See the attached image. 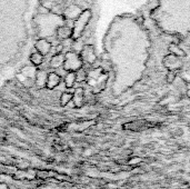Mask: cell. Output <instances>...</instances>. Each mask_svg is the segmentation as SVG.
I'll return each mask as SVG.
<instances>
[{
  "mask_svg": "<svg viewBox=\"0 0 190 189\" xmlns=\"http://www.w3.org/2000/svg\"><path fill=\"white\" fill-rule=\"evenodd\" d=\"M37 0H0V52L16 57L34 28Z\"/></svg>",
  "mask_w": 190,
  "mask_h": 189,
  "instance_id": "cell-1",
  "label": "cell"
},
{
  "mask_svg": "<svg viewBox=\"0 0 190 189\" xmlns=\"http://www.w3.org/2000/svg\"><path fill=\"white\" fill-rule=\"evenodd\" d=\"M150 18L162 32L186 37L190 34V0H158Z\"/></svg>",
  "mask_w": 190,
  "mask_h": 189,
  "instance_id": "cell-2",
  "label": "cell"
},
{
  "mask_svg": "<svg viewBox=\"0 0 190 189\" xmlns=\"http://www.w3.org/2000/svg\"><path fill=\"white\" fill-rule=\"evenodd\" d=\"M92 18V11L90 9H84L79 15L72 25V39H78L84 34L88 23Z\"/></svg>",
  "mask_w": 190,
  "mask_h": 189,
  "instance_id": "cell-3",
  "label": "cell"
},
{
  "mask_svg": "<svg viewBox=\"0 0 190 189\" xmlns=\"http://www.w3.org/2000/svg\"><path fill=\"white\" fill-rule=\"evenodd\" d=\"M84 66V62L80 58L79 53L76 51H68L64 53V62H63V70L68 73H77Z\"/></svg>",
  "mask_w": 190,
  "mask_h": 189,
  "instance_id": "cell-4",
  "label": "cell"
},
{
  "mask_svg": "<svg viewBox=\"0 0 190 189\" xmlns=\"http://www.w3.org/2000/svg\"><path fill=\"white\" fill-rule=\"evenodd\" d=\"M152 127H155L154 123H150V121L143 120V119L134 120V121H130V123L123 125V129L130 131H142L149 129V128H152Z\"/></svg>",
  "mask_w": 190,
  "mask_h": 189,
  "instance_id": "cell-5",
  "label": "cell"
},
{
  "mask_svg": "<svg viewBox=\"0 0 190 189\" xmlns=\"http://www.w3.org/2000/svg\"><path fill=\"white\" fill-rule=\"evenodd\" d=\"M79 56L82 60V62H87L89 65L93 64L97 59L96 51H95V48L92 45H84L79 51Z\"/></svg>",
  "mask_w": 190,
  "mask_h": 189,
  "instance_id": "cell-6",
  "label": "cell"
},
{
  "mask_svg": "<svg viewBox=\"0 0 190 189\" xmlns=\"http://www.w3.org/2000/svg\"><path fill=\"white\" fill-rule=\"evenodd\" d=\"M163 65L169 71H177L182 67V59L169 53L163 58Z\"/></svg>",
  "mask_w": 190,
  "mask_h": 189,
  "instance_id": "cell-7",
  "label": "cell"
},
{
  "mask_svg": "<svg viewBox=\"0 0 190 189\" xmlns=\"http://www.w3.org/2000/svg\"><path fill=\"white\" fill-rule=\"evenodd\" d=\"M35 48L37 52H39L40 55H42L45 57L51 50V44H50V41H48L46 38H39L35 42Z\"/></svg>",
  "mask_w": 190,
  "mask_h": 189,
  "instance_id": "cell-8",
  "label": "cell"
},
{
  "mask_svg": "<svg viewBox=\"0 0 190 189\" xmlns=\"http://www.w3.org/2000/svg\"><path fill=\"white\" fill-rule=\"evenodd\" d=\"M56 34L60 40H69L70 38H72V27L62 25L57 29Z\"/></svg>",
  "mask_w": 190,
  "mask_h": 189,
  "instance_id": "cell-9",
  "label": "cell"
},
{
  "mask_svg": "<svg viewBox=\"0 0 190 189\" xmlns=\"http://www.w3.org/2000/svg\"><path fill=\"white\" fill-rule=\"evenodd\" d=\"M60 81H61V78H60V76H59L58 73H48V76H47L46 87L48 88V89H54V88H56L57 86H59Z\"/></svg>",
  "mask_w": 190,
  "mask_h": 189,
  "instance_id": "cell-10",
  "label": "cell"
},
{
  "mask_svg": "<svg viewBox=\"0 0 190 189\" xmlns=\"http://www.w3.org/2000/svg\"><path fill=\"white\" fill-rule=\"evenodd\" d=\"M63 62H64V53L59 52V53H56L55 56H52V58L50 59V67L58 69V68L62 67Z\"/></svg>",
  "mask_w": 190,
  "mask_h": 189,
  "instance_id": "cell-11",
  "label": "cell"
},
{
  "mask_svg": "<svg viewBox=\"0 0 190 189\" xmlns=\"http://www.w3.org/2000/svg\"><path fill=\"white\" fill-rule=\"evenodd\" d=\"M72 101L75 102L76 107H80L84 101V92L82 88H78L73 91V98Z\"/></svg>",
  "mask_w": 190,
  "mask_h": 189,
  "instance_id": "cell-12",
  "label": "cell"
},
{
  "mask_svg": "<svg viewBox=\"0 0 190 189\" xmlns=\"http://www.w3.org/2000/svg\"><path fill=\"white\" fill-rule=\"evenodd\" d=\"M168 50L169 53H171V55H174L176 57H179V58H183L186 56V52H185V50H182V48H180L178 45L174 44V42H171L169 45Z\"/></svg>",
  "mask_w": 190,
  "mask_h": 189,
  "instance_id": "cell-13",
  "label": "cell"
},
{
  "mask_svg": "<svg viewBox=\"0 0 190 189\" xmlns=\"http://www.w3.org/2000/svg\"><path fill=\"white\" fill-rule=\"evenodd\" d=\"M21 73L27 78V79H35L37 69L35 66H26L21 69Z\"/></svg>",
  "mask_w": 190,
  "mask_h": 189,
  "instance_id": "cell-14",
  "label": "cell"
},
{
  "mask_svg": "<svg viewBox=\"0 0 190 189\" xmlns=\"http://www.w3.org/2000/svg\"><path fill=\"white\" fill-rule=\"evenodd\" d=\"M47 76H48V73H46V71H43V70H37V73H36V77H35L36 84L38 86H40V87L46 86Z\"/></svg>",
  "mask_w": 190,
  "mask_h": 189,
  "instance_id": "cell-15",
  "label": "cell"
},
{
  "mask_svg": "<svg viewBox=\"0 0 190 189\" xmlns=\"http://www.w3.org/2000/svg\"><path fill=\"white\" fill-rule=\"evenodd\" d=\"M29 60H30V62L32 64V66L38 67V66H40L42 62H43V56L40 55L39 52H37V51H34V52L30 55Z\"/></svg>",
  "mask_w": 190,
  "mask_h": 189,
  "instance_id": "cell-16",
  "label": "cell"
},
{
  "mask_svg": "<svg viewBox=\"0 0 190 189\" xmlns=\"http://www.w3.org/2000/svg\"><path fill=\"white\" fill-rule=\"evenodd\" d=\"M64 85L67 88H72L73 85L77 82L76 81V73H68L64 77Z\"/></svg>",
  "mask_w": 190,
  "mask_h": 189,
  "instance_id": "cell-17",
  "label": "cell"
},
{
  "mask_svg": "<svg viewBox=\"0 0 190 189\" xmlns=\"http://www.w3.org/2000/svg\"><path fill=\"white\" fill-rule=\"evenodd\" d=\"M73 98V92H68V91H64L60 96V103L61 106H67L69 102L72 100Z\"/></svg>",
  "mask_w": 190,
  "mask_h": 189,
  "instance_id": "cell-18",
  "label": "cell"
},
{
  "mask_svg": "<svg viewBox=\"0 0 190 189\" xmlns=\"http://www.w3.org/2000/svg\"><path fill=\"white\" fill-rule=\"evenodd\" d=\"M87 77H88V73H86L82 68L76 73V81H78V82H82V81H84V80L87 79Z\"/></svg>",
  "mask_w": 190,
  "mask_h": 189,
  "instance_id": "cell-19",
  "label": "cell"
},
{
  "mask_svg": "<svg viewBox=\"0 0 190 189\" xmlns=\"http://www.w3.org/2000/svg\"><path fill=\"white\" fill-rule=\"evenodd\" d=\"M177 78V71H168L167 76H166V80L168 84H172Z\"/></svg>",
  "mask_w": 190,
  "mask_h": 189,
  "instance_id": "cell-20",
  "label": "cell"
},
{
  "mask_svg": "<svg viewBox=\"0 0 190 189\" xmlns=\"http://www.w3.org/2000/svg\"><path fill=\"white\" fill-rule=\"evenodd\" d=\"M37 177L39 179H46L47 177H49V173L47 170H40V171L37 173Z\"/></svg>",
  "mask_w": 190,
  "mask_h": 189,
  "instance_id": "cell-21",
  "label": "cell"
},
{
  "mask_svg": "<svg viewBox=\"0 0 190 189\" xmlns=\"http://www.w3.org/2000/svg\"><path fill=\"white\" fill-rule=\"evenodd\" d=\"M140 162H141L140 157H134V158H131V159L129 160V165H131V166L138 165V164H140Z\"/></svg>",
  "mask_w": 190,
  "mask_h": 189,
  "instance_id": "cell-22",
  "label": "cell"
},
{
  "mask_svg": "<svg viewBox=\"0 0 190 189\" xmlns=\"http://www.w3.org/2000/svg\"><path fill=\"white\" fill-rule=\"evenodd\" d=\"M187 97H188V98H190V89H187Z\"/></svg>",
  "mask_w": 190,
  "mask_h": 189,
  "instance_id": "cell-23",
  "label": "cell"
}]
</instances>
